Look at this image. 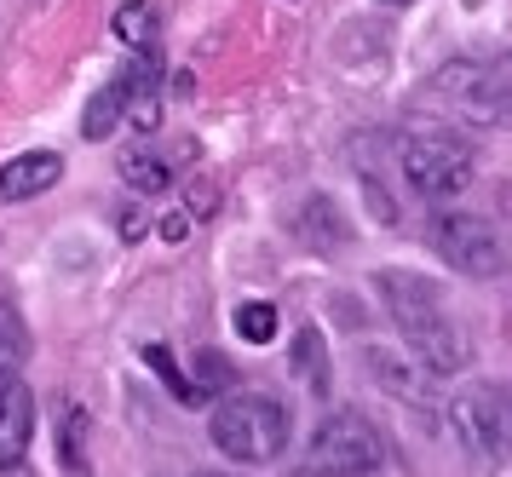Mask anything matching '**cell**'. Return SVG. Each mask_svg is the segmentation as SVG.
<instances>
[{"label": "cell", "instance_id": "6da1fadb", "mask_svg": "<svg viewBox=\"0 0 512 477\" xmlns=\"http://www.w3.org/2000/svg\"><path fill=\"white\" fill-rule=\"evenodd\" d=\"M380 299H386V311H392L397 334L409 340V357H415L432 380H449V374H461V368L472 363V340H466V328L449 322L443 294L426 282V276L386 271L380 276Z\"/></svg>", "mask_w": 512, "mask_h": 477}, {"label": "cell", "instance_id": "7a4b0ae2", "mask_svg": "<svg viewBox=\"0 0 512 477\" xmlns=\"http://www.w3.org/2000/svg\"><path fill=\"white\" fill-rule=\"evenodd\" d=\"M208 437L231 466H271V460H282L288 437H294V414L265 391H236L225 403H213Z\"/></svg>", "mask_w": 512, "mask_h": 477}, {"label": "cell", "instance_id": "3957f363", "mask_svg": "<svg viewBox=\"0 0 512 477\" xmlns=\"http://www.w3.org/2000/svg\"><path fill=\"white\" fill-rule=\"evenodd\" d=\"M397 173L409 179V190L420 196H461L472 173H478V156L472 144L455 133H438V127H420V133H403L397 138Z\"/></svg>", "mask_w": 512, "mask_h": 477}, {"label": "cell", "instance_id": "277c9868", "mask_svg": "<svg viewBox=\"0 0 512 477\" xmlns=\"http://www.w3.org/2000/svg\"><path fill=\"white\" fill-rule=\"evenodd\" d=\"M380 466H386V437L374 432V420L340 409L311 432L300 477H369V472H380Z\"/></svg>", "mask_w": 512, "mask_h": 477}, {"label": "cell", "instance_id": "5b68a950", "mask_svg": "<svg viewBox=\"0 0 512 477\" xmlns=\"http://www.w3.org/2000/svg\"><path fill=\"white\" fill-rule=\"evenodd\" d=\"M449 426L461 437V449L484 466L512 460V391L507 386H466L461 397H449Z\"/></svg>", "mask_w": 512, "mask_h": 477}, {"label": "cell", "instance_id": "8992f818", "mask_svg": "<svg viewBox=\"0 0 512 477\" xmlns=\"http://www.w3.org/2000/svg\"><path fill=\"white\" fill-rule=\"evenodd\" d=\"M156 81H162V58H156V52H139L121 75H110V87H98L93 98H87V110H81V138H87V144H104L110 133H121L127 115L139 110L144 98H156Z\"/></svg>", "mask_w": 512, "mask_h": 477}, {"label": "cell", "instance_id": "52a82bcc", "mask_svg": "<svg viewBox=\"0 0 512 477\" xmlns=\"http://www.w3.org/2000/svg\"><path fill=\"white\" fill-rule=\"evenodd\" d=\"M426 236H432L443 265H455L461 276H501V265H507V248H501L495 225L478 219V213H432Z\"/></svg>", "mask_w": 512, "mask_h": 477}, {"label": "cell", "instance_id": "ba28073f", "mask_svg": "<svg viewBox=\"0 0 512 477\" xmlns=\"http://www.w3.org/2000/svg\"><path fill=\"white\" fill-rule=\"evenodd\" d=\"M438 92L461 98L466 115H478L489 127H512V52H501L495 64H449L438 75Z\"/></svg>", "mask_w": 512, "mask_h": 477}, {"label": "cell", "instance_id": "9c48e42d", "mask_svg": "<svg viewBox=\"0 0 512 477\" xmlns=\"http://www.w3.org/2000/svg\"><path fill=\"white\" fill-rule=\"evenodd\" d=\"M29 437H35V397H29L24 380H12L0 391V472L24 466Z\"/></svg>", "mask_w": 512, "mask_h": 477}, {"label": "cell", "instance_id": "30bf717a", "mask_svg": "<svg viewBox=\"0 0 512 477\" xmlns=\"http://www.w3.org/2000/svg\"><path fill=\"white\" fill-rule=\"evenodd\" d=\"M64 179V156L58 150H24L0 167V202H29Z\"/></svg>", "mask_w": 512, "mask_h": 477}, {"label": "cell", "instance_id": "8fae6325", "mask_svg": "<svg viewBox=\"0 0 512 477\" xmlns=\"http://www.w3.org/2000/svg\"><path fill=\"white\" fill-rule=\"evenodd\" d=\"M185 156H190L185 144H179V150L133 144V150H121V179H127V190H139V196H156V190H167V184L179 179V161Z\"/></svg>", "mask_w": 512, "mask_h": 477}, {"label": "cell", "instance_id": "7c38bea8", "mask_svg": "<svg viewBox=\"0 0 512 477\" xmlns=\"http://www.w3.org/2000/svg\"><path fill=\"white\" fill-rule=\"evenodd\" d=\"M363 368H369V380H380L386 391H397L409 409H426V397H432V374H426L415 357H403V351H363Z\"/></svg>", "mask_w": 512, "mask_h": 477}, {"label": "cell", "instance_id": "4fadbf2b", "mask_svg": "<svg viewBox=\"0 0 512 477\" xmlns=\"http://www.w3.org/2000/svg\"><path fill=\"white\" fill-rule=\"evenodd\" d=\"M294 380L311 397H328V345H323V328H311V322L294 334Z\"/></svg>", "mask_w": 512, "mask_h": 477}, {"label": "cell", "instance_id": "5bb4252c", "mask_svg": "<svg viewBox=\"0 0 512 477\" xmlns=\"http://www.w3.org/2000/svg\"><path fill=\"white\" fill-rule=\"evenodd\" d=\"M87 409L81 403H64V414H58V466L70 477H93L87 472Z\"/></svg>", "mask_w": 512, "mask_h": 477}, {"label": "cell", "instance_id": "9a60e30c", "mask_svg": "<svg viewBox=\"0 0 512 477\" xmlns=\"http://www.w3.org/2000/svg\"><path fill=\"white\" fill-rule=\"evenodd\" d=\"M294 230H300V242H311V248H334V242H346V225L334 219V202H323V196H311V202L300 207Z\"/></svg>", "mask_w": 512, "mask_h": 477}, {"label": "cell", "instance_id": "2e32d148", "mask_svg": "<svg viewBox=\"0 0 512 477\" xmlns=\"http://www.w3.org/2000/svg\"><path fill=\"white\" fill-rule=\"evenodd\" d=\"M24 351H29L24 322H18V311H12V305H0V391L18 380V368H24Z\"/></svg>", "mask_w": 512, "mask_h": 477}, {"label": "cell", "instance_id": "e0dca14e", "mask_svg": "<svg viewBox=\"0 0 512 477\" xmlns=\"http://www.w3.org/2000/svg\"><path fill=\"white\" fill-rule=\"evenodd\" d=\"M116 35H121V46L150 52V41H156V6H144V0H127V6H116Z\"/></svg>", "mask_w": 512, "mask_h": 477}, {"label": "cell", "instance_id": "ac0fdd59", "mask_svg": "<svg viewBox=\"0 0 512 477\" xmlns=\"http://www.w3.org/2000/svg\"><path fill=\"white\" fill-rule=\"evenodd\" d=\"M236 334L248 345H271L277 340V305L271 299H242L236 305Z\"/></svg>", "mask_w": 512, "mask_h": 477}, {"label": "cell", "instance_id": "d6986e66", "mask_svg": "<svg viewBox=\"0 0 512 477\" xmlns=\"http://www.w3.org/2000/svg\"><path fill=\"white\" fill-rule=\"evenodd\" d=\"M144 363H150V374H156L167 391H173V403H185V409H202V403H196V386H190L185 374H179V363H173V351H167V345H144Z\"/></svg>", "mask_w": 512, "mask_h": 477}, {"label": "cell", "instance_id": "ffe728a7", "mask_svg": "<svg viewBox=\"0 0 512 477\" xmlns=\"http://www.w3.org/2000/svg\"><path fill=\"white\" fill-rule=\"evenodd\" d=\"M190 386H196V403H213L219 391L236 386V368L225 363L219 351H196V380H190Z\"/></svg>", "mask_w": 512, "mask_h": 477}, {"label": "cell", "instance_id": "44dd1931", "mask_svg": "<svg viewBox=\"0 0 512 477\" xmlns=\"http://www.w3.org/2000/svg\"><path fill=\"white\" fill-rule=\"evenodd\" d=\"M185 230H190V213H162V236L167 242H185Z\"/></svg>", "mask_w": 512, "mask_h": 477}, {"label": "cell", "instance_id": "7402d4cb", "mask_svg": "<svg viewBox=\"0 0 512 477\" xmlns=\"http://www.w3.org/2000/svg\"><path fill=\"white\" fill-rule=\"evenodd\" d=\"M121 236H144V213L127 207V213H121Z\"/></svg>", "mask_w": 512, "mask_h": 477}, {"label": "cell", "instance_id": "603a6c76", "mask_svg": "<svg viewBox=\"0 0 512 477\" xmlns=\"http://www.w3.org/2000/svg\"><path fill=\"white\" fill-rule=\"evenodd\" d=\"M386 6H409V0H386Z\"/></svg>", "mask_w": 512, "mask_h": 477}, {"label": "cell", "instance_id": "cb8c5ba5", "mask_svg": "<svg viewBox=\"0 0 512 477\" xmlns=\"http://www.w3.org/2000/svg\"><path fill=\"white\" fill-rule=\"evenodd\" d=\"M202 477H219V472H202Z\"/></svg>", "mask_w": 512, "mask_h": 477}]
</instances>
